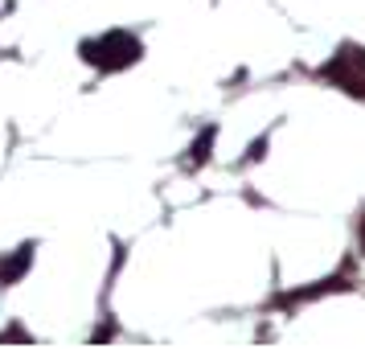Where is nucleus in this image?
Returning a JSON list of instances; mask_svg holds the SVG:
<instances>
[{
  "mask_svg": "<svg viewBox=\"0 0 365 349\" xmlns=\"http://www.w3.org/2000/svg\"><path fill=\"white\" fill-rule=\"evenodd\" d=\"M83 54H86V62H95V66H103V70H119V66H128V62L140 58V41H135L132 34L115 29V34L99 37V41H86Z\"/></svg>",
  "mask_w": 365,
  "mask_h": 349,
  "instance_id": "f257e3e1",
  "label": "nucleus"
},
{
  "mask_svg": "<svg viewBox=\"0 0 365 349\" xmlns=\"http://www.w3.org/2000/svg\"><path fill=\"white\" fill-rule=\"evenodd\" d=\"M324 79L336 86H345L349 95H365V50L345 46V50L324 66Z\"/></svg>",
  "mask_w": 365,
  "mask_h": 349,
  "instance_id": "f03ea898",
  "label": "nucleus"
},
{
  "mask_svg": "<svg viewBox=\"0 0 365 349\" xmlns=\"http://www.w3.org/2000/svg\"><path fill=\"white\" fill-rule=\"evenodd\" d=\"M29 259H34V255H29V247H21L17 259H9V263L0 267V283H13L21 275V267H29Z\"/></svg>",
  "mask_w": 365,
  "mask_h": 349,
  "instance_id": "7ed1b4c3",
  "label": "nucleus"
},
{
  "mask_svg": "<svg viewBox=\"0 0 365 349\" xmlns=\"http://www.w3.org/2000/svg\"><path fill=\"white\" fill-rule=\"evenodd\" d=\"M361 251H365V218H361Z\"/></svg>",
  "mask_w": 365,
  "mask_h": 349,
  "instance_id": "20e7f679",
  "label": "nucleus"
}]
</instances>
